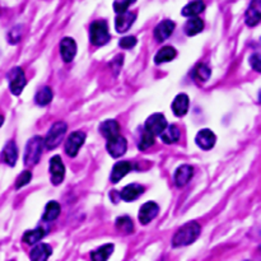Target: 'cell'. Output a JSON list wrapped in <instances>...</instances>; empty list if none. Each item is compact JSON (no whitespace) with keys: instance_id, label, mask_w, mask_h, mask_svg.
Listing matches in <instances>:
<instances>
[{"instance_id":"obj_28","label":"cell","mask_w":261,"mask_h":261,"mask_svg":"<svg viewBox=\"0 0 261 261\" xmlns=\"http://www.w3.org/2000/svg\"><path fill=\"white\" fill-rule=\"evenodd\" d=\"M204 28V22L198 17L190 18L187 23L185 24V32L187 36H195L198 33H200Z\"/></svg>"},{"instance_id":"obj_33","label":"cell","mask_w":261,"mask_h":261,"mask_svg":"<svg viewBox=\"0 0 261 261\" xmlns=\"http://www.w3.org/2000/svg\"><path fill=\"white\" fill-rule=\"evenodd\" d=\"M135 1H137V0H115L113 9H115V12L117 13V14H120V13L126 12L129 6L133 3H135Z\"/></svg>"},{"instance_id":"obj_24","label":"cell","mask_w":261,"mask_h":261,"mask_svg":"<svg viewBox=\"0 0 261 261\" xmlns=\"http://www.w3.org/2000/svg\"><path fill=\"white\" fill-rule=\"evenodd\" d=\"M177 55V51L172 48V46H164L160 49L155 56L156 64H163V62H168L173 60Z\"/></svg>"},{"instance_id":"obj_15","label":"cell","mask_w":261,"mask_h":261,"mask_svg":"<svg viewBox=\"0 0 261 261\" xmlns=\"http://www.w3.org/2000/svg\"><path fill=\"white\" fill-rule=\"evenodd\" d=\"M173 30H175V23L172 21L160 22L157 27L155 28V37L158 42H163L168 39L169 36L172 35Z\"/></svg>"},{"instance_id":"obj_9","label":"cell","mask_w":261,"mask_h":261,"mask_svg":"<svg viewBox=\"0 0 261 261\" xmlns=\"http://www.w3.org/2000/svg\"><path fill=\"white\" fill-rule=\"evenodd\" d=\"M50 173L51 182L53 185L61 184L64 176H65V167H64V163L59 156H53L50 159Z\"/></svg>"},{"instance_id":"obj_30","label":"cell","mask_w":261,"mask_h":261,"mask_svg":"<svg viewBox=\"0 0 261 261\" xmlns=\"http://www.w3.org/2000/svg\"><path fill=\"white\" fill-rule=\"evenodd\" d=\"M52 91L49 87H42V88H40L37 95H36L35 101L39 106H46V104H49L52 101Z\"/></svg>"},{"instance_id":"obj_10","label":"cell","mask_w":261,"mask_h":261,"mask_svg":"<svg viewBox=\"0 0 261 261\" xmlns=\"http://www.w3.org/2000/svg\"><path fill=\"white\" fill-rule=\"evenodd\" d=\"M135 19H137V14L134 12H128L126 10L124 13H120V14H117L115 21L116 31L119 33L128 32L131 28V26H133L134 22H135Z\"/></svg>"},{"instance_id":"obj_20","label":"cell","mask_w":261,"mask_h":261,"mask_svg":"<svg viewBox=\"0 0 261 261\" xmlns=\"http://www.w3.org/2000/svg\"><path fill=\"white\" fill-rule=\"evenodd\" d=\"M52 254V249L46 244H40L33 247L30 254L31 261H48Z\"/></svg>"},{"instance_id":"obj_16","label":"cell","mask_w":261,"mask_h":261,"mask_svg":"<svg viewBox=\"0 0 261 261\" xmlns=\"http://www.w3.org/2000/svg\"><path fill=\"white\" fill-rule=\"evenodd\" d=\"M189 104H190V100H189L187 95H185V93L177 95L172 102L173 113L176 116H178V117L185 116L187 113V111H189Z\"/></svg>"},{"instance_id":"obj_12","label":"cell","mask_w":261,"mask_h":261,"mask_svg":"<svg viewBox=\"0 0 261 261\" xmlns=\"http://www.w3.org/2000/svg\"><path fill=\"white\" fill-rule=\"evenodd\" d=\"M195 142L202 149L209 151V149L213 148L215 142H217V137H215V134L211 130H209V129H203V130H200L199 133H198V135H196Z\"/></svg>"},{"instance_id":"obj_36","label":"cell","mask_w":261,"mask_h":261,"mask_svg":"<svg viewBox=\"0 0 261 261\" xmlns=\"http://www.w3.org/2000/svg\"><path fill=\"white\" fill-rule=\"evenodd\" d=\"M135 45H137V39L134 36H125V37L120 40V48L126 49V50L133 49Z\"/></svg>"},{"instance_id":"obj_13","label":"cell","mask_w":261,"mask_h":261,"mask_svg":"<svg viewBox=\"0 0 261 261\" xmlns=\"http://www.w3.org/2000/svg\"><path fill=\"white\" fill-rule=\"evenodd\" d=\"M159 207L155 202H148L143 205L139 210V220L142 224H148L157 217Z\"/></svg>"},{"instance_id":"obj_2","label":"cell","mask_w":261,"mask_h":261,"mask_svg":"<svg viewBox=\"0 0 261 261\" xmlns=\"http://www.w3.org/2000/svg\"><path fill=\"white\" fill-rule=\"evenodd\" d=\"M44 147L45 142L41 137H35L30 139L26 146V152H24V163L27 166H35L41 158Z\"/></svg>"},{"instance_id":"obj_32","label":"cell","mask_w":261,"mask_h":261,"mask_svg":"<svg viewBox=\"0 0 261 261\" xmlns=\"http://www.w3.org/2000/svg\"><path fill=\"white\" fill-rule=\"evenodd\" d=\"M210 73V69H209V66L207 64H199L195 68V70H194V77L198 80H200V82H205V80L209 79Z\"/></svg>"},{"instance_id":"obj_35","label":"cell","mask_w":261,"mask_h":261,"mask_svg":"<svg viewBox=\"0 0 261 261\" xmlns=\"http://www.w3.org/2000/svg\"><path fill=\"white\" fill-rule=\"evenodd\" d=\"M31 178H32V173H31L30 171L22 172L21 175L18 176L17 181H15V189H21V187L26 186V185L31 181Z\"/></svg>"},{"instance_id":"obj_19","label":"cell","mask_w":261,"mask_h":261,"mask_svg":"<svg viewBox=\"0 0 261 261\" xmlns=\"http://www.w3.org/2000/svg\"><path fill=\"white\" fill-rule=\"evenodd\" d=\"M133 169V164L130 162H126V160H122L116 163L112 168V172H111V181L113 184L119 182L120 180L124 178V176H126V173H129Z\"/></svg>"},{"instance_id":"obj_11","label":"cell","mask_w":261,"mask_h":261,"mask_svg":"<svg viewBox=\"0 0 261 261\" xmlns=\"http://www.w3.org/2000/svg\"><path fill=\"white\" fill-rule=\"evenodd\" d=\"M77 53V44L71 37H65L60 42V55L65 62L73 61Z\"/></svg>"},{"instance_id":"obj_37","label":"cell","mask_w":261,"mask_h":261,"mask_svg":"<svg viewBox=\"0 0 261 261\" xmlns=\"http://www.w3.org/2000/svg\"><path fill=\"white\" fill-rule=\"evenodd\" d=\"M250 62H251V66L255 69L256 71H260V57H259V53H254L253 56L250 57Z\"/></svg>"},{"instance_id":"obj_18","label":"cell","mask_w":261,"mask_h":261,"mask_svg":"<svg viewBox=\"0 0 261 261\" xmlns=\"http://www.w3.org/2000/svg\"><path fill=\"white\" fill-rule=\"evenodd\" d=\"M100 133H101L102 137L106 138L107 140L117 137V135H120L119 122L115 121V120H107V121L102 122L101 126H100Z\"/></svg>"},{"instance_id":"obj_6","label":"cell","mask_w":261,"mask_h":261,"mask_svg":"<svg viewBox=\"0 0 261 261\" xmlns=\"http://www.w3.org/2000/svg\"><path fill=\"white\" fill-rule=\"evenodd\" d=\"M167 120L162 113H153L149 116L146 121V131L152 134L153 137L156 135H160L163 133L164 129L167 128Z\"/></svg>"},{"instance_id":"obj_21","label":"cell","mask_w":261,"mask_h":261,"mask_svg":"<svg viewBox=\"0 0 261 261\" xmlns=\"http://www.w3.org/2000/svg\"><path fill=\"white\" fill-rule=\"evenodd\" d=\"M143 193H144V187L137 184H131L122 189V191L120 193V196H121V199H124L125 202H134Z\"/></svg>"},{"instance_id":"obj_5","label":"cell","mask_w":261,"mask_h":261,"mask_svg":"<svg viewBox=\"0 0 261 261\" xmlns=\"http://www.w3.org/2000/svg\"><path fill=\"white\" fill-rule=\"evenodd\" d=\"M8 80L10 92L14 96L21 95L22 91H23L24 87H26V75H24L23 69L19 68V66L13 68L12 70L9 71Z\"/></svg>"},{"instance_id":"obj_17","label":"cell","mask_w":261,"mask_h":261,"mask_svg":"<svg viewBox=\"0 0 261 261\" xmlns=\"http://www.w3.org/2000/svg\"><path fill=\"white\" fill-rule=\"evenodd\" d=\"M194 169L193 167L189 164H184L180 166L175 172V182L178 187H184L185 185H187V182L190 181L193 177Z\"/></svg>"},{"instance_id":"obj_3","label":"cell","mask_w":261,"mask_h":261,"mask_svg":"<svg viewBox=\"0 0 261 261\" xmlns=\"http://www.w3.org/2000/svg\"><path fill=\"white\" fill-rule=\"evenodd\" d=\"M89 36L91 42L95 46H104L110 41V33H108V26L104 21H96L91 24L89 28Z\"/></svg>"},{"instance_id":"obj_4","label":"cell","mask_w":261,"mask_h":261,"mask_svg":"<svg viewBox=\"0 0 261 261\" xmlns=\"http://www.w3.org/2000/svg\"><path fill=\"white\" fill-rule=\"evenodd\" d=\"M66 130H68V126H66L65 122H55V124L51 126L50 131L48 133V137L44 140L45 147L48 149H55L60 143L64 139V135H65Z\"/></svg>"},{"instance_id":"obj_8","label":"cell","mask_w":261,"mask_h":261,"mask_svg":"<svg viewBox=\"0 0 261 261\" xmlns=\"http://www.w3.org/2000/svg\"><path fill=\"white\" fill-rule=\"evenodd\" d=\"M107 152L112 156L113 158H119L126 153V149H128V143L126 139L121 135H117V137L112 138V139H108L107 142Z\"/></svg>"},{"instance_id":"obj_1","label":"cell","mask_w":261,"mask_h":261,"mask_svg":"<svg viewBox=\"0 0 261 261\" xmlns=\"http://www.w3.org/2000/svg\"><path fill=\"white\" fill-rule=\"evenodd\" d=\"M202 232V227L198 222H189L181 227L175 233L172 238V246L173 247H184L189 246L193 242L198 240Z\"/></svg>"},{"instance_id":"obj_7","label":"cell","mask_w":261,"mask_h":261,"mask_svg":"<svg viewBox=\"0 0 261 261\" xmlns=\"http://www.w3.org/2000/svg\"><path fill=\"white\" fill-rule=\"evenodd\" d=\"M86 142V134L83 131H74L68 137L65 142V152L69 157H75Z\"/></svg>"},{"instance_id":"obj_29","label":"cell","mask_w":261,"mask_h":261,"mask_svg":"<svg viewBox=\"0 0 261 261\" xmlns=\"http://www.w3.org/2000/svg\"><path fill=\"white\" fill-rule=\"evenodd\" d=\"M60 204L56 202H50L46 205V209H45L44 213V220L46 222H52V220L56 219L60 215Z\"/></svg>"},{"instance_id":"obj_23","label":"cell","mask_w":261,"mask_h":261,"mask_svg":"<svg viewBox=\"0 0 261 261\" xmlns=\"http://www.w3.org/2000/svg\"><path fill=\"white\" fill-rule=\"evenodd\" d=\"M204 9L205 4L203 0H194V1L187 4L186 6H184V9H182V15L190 18L196 17V15H199L202 12H204Z\"/></svg>"},{"instance_id":"obj_27","label":"cell","mask_w":261,"mask_h":261,"mask_svg":"<svg viewBox=\"0 0 261 261\" xmlns=\"http://www.w3.org/2000/svg\"><path fill=\"white\" fill-rule=\"evenodd\" d=\"M112 253H113L112 244L104 245V246L98 247L97 250H95V251L91 253V259H92V261H107Z\"/></svg>"},{"instance_id":"obj_22","label":"cell","mask_w":261,"mask_h":261,"mask_svg":"<svg viewBox=\"0 0 261 261\" xmlns=\"http://www.w3.org/2000/svg\"><path fill=\"white\" fill-rule=\"evenodd\" d=\"M3 159L8 166L13 167L15 164L18 159V149L15 143L13 140H10L9 143H6V146L4 147L3 151Z\"/></svg>"},{"instance_id":"obj_38","label":"cell","mask_w":261,"mask_h":261,"mask_svg":"<svg viewBox=\"0 0 261 261\" xmlns=\"http://www.w3.org/2000/svg\"><path fill=\"white\" fill-rule=\"evenodd\" d=\"M3 122H4V117L1 115H0V128H1V125H3Z\"/></svg>"},{"instance_id":"obj_34","label":"cell","mask_w":261,"mask_h":261,"mask_svg":"<svg viewBox=\"0 0 261 261\" xmlns=\"http://www.w3.org/2000/svg\"><path fill=\"white\" fill-rule=\"evenodd\" d=\"M153 144H155V137L146 131V133L142 135V140H140L139 146L138 147H139L140 151H146V149H148L149 147H152Z\"/></svg>"},{"instance_id":"obj_25","label":"cell","mask_w":261,"mask_h":261,"mask_svg":"<svg viewBox=\"0 0 261 261\" xmlns=\"http://www.w3.org/2000/svg\"><path fill=\"white\" fill-rule=\"evenodd\" d=\"M49 231H46L45 228H36V229H30L27 231L23 235V242L27 245H35L37 244L39 241H41L42 238L46 236Z\"/></svg>"},{"instance_id":"obj_31","label":"cell","mask_w":261,"mask_h":261,"mask_svg":"<svg viewBox=\"0 0 261 261\" xmlns=\"http://www.w3.org/2000/svg\"><path fill=\"white\" fill-rule=\"evenodd\" d=\"M116 227L117 229L124 233H133L134 232V224L133 220L129 217H120L116 220Z\"/></svg>"},{"instance_id":"obj_14","label":"cell","mask_w":261,"mask_h":261,"mask_svg":"<svg viewBox=\"0 0 261 261\" xmlns=\"http://www.w3.org/2000/svg\"><path fill=\"white\" fill-rule=\"evenodd\" d=\"M247 26H258L261 19V0H253L245 15Z\"/></svg>"},{"instance_id":"obj_26","label":"cell","mask_w":261,"mask_h":261,"mask_svg":"<svg viewBox=\"0 0 261 261\" xmlns=\"http://www.w3.org/2000/svg\"><path fill=\"white\" fill-rule=\"evenodd\" d=\"M160 138H162V142L166 144H173L180 139V129L176 125H167L163 133L160 134Z\"/></svg>"}]
</instances>
